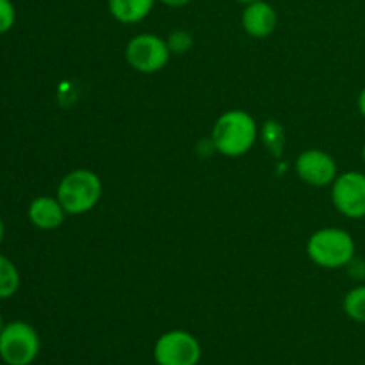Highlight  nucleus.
Instances as JSON below:
<instances>
[{
    "label": "nucleus",
    "mask_w": 365,
    "mask_h": 365,
    "mask_svg": "<svg viewBox=\"0 0 365 365\" xmlns=\"http://www.w3.org/2000/svg\"><path fill=\"white\" fill-rule=\"evenodd\" d=\"M155 0H107L110 16L125 25H134L152 13Z\"/></svg>",
    "instance_id": "11"
},
{
    "label": "nucleus",
    "mask_w": 365,
    "mask_h": 365,
    "mask_svg": "<svg viewBox=\"0 0 365 365\" xmlns=\"http://www.w3.org/2000/svg\"><path fill=\"white\" fill-rule=\"evenodd\" d=\"M241 24L246 34L255 39H264L273 34L274 29H277V11L266 0H255V2H250L245 6Z\"/></svg>",
    "instance_id": "9"
},
{
    "label": "nucleus",
    "mask_w": 365,
    "mask_h": 365,
    "mask_svg": "<svg viewBox=\"0 0 365 365\" xmlns=\"http://www.w3.org/2000/svg\"><path fill=\"white\" fill-rule=\"evenodd\" d=\"M331 203L348 220L365 217V173L344 171L331 184Z\"/></svg>",
    "instance_id": "7"
},
{
    "label": "nucleus",
    "mask_w": 365,
    "mask_h": 365,
    "mask_svg": "<svg viewBox=\"0 0 365 365\" xmlns=\"http://www.w3.org/2000/svg\"><path fill=\"white\" fill-rule=\"evenodd\" d=\"M153 359L157 365H198L202 360V346L189 331L170 330L157 339Z\"/></svg>",
    "instance_id": "6"
},
{
    "label": "nucleus",
    "mask_w": 365,
    "mask_h": 365,
    "mask_svg": "<svg viewBox=\"0 0 365 365\" xmlns=\"http://www.w3.org/2000/svg\"><path fill=\"white\" fill-rule=\"evenodd\" d=\"M235 2H239V4H250V2H255V0H235Z\"/></svg>",
    "instance_id": "20"
},
{
    "label": "nucleus",
    "mask_w": 365,
    "mask_h": 365,
    "mask_svg": "<svg viewBox=\"0 0 365 365\" xmlns=\"http://www.w3.org/2000/svg\"><path fill=\"white\" fill-rule=\"evenodd\" d=\"M259 127L255 118L241 109L227 110L212 127V145L221 155L241 157L255 146Z\"/></svg>",
    "instance_id": "1"
},
{
    "label": "nucleus",
    "mask_w": 365,
    "mask_h": 365,
    "mask_svg": "<svg viewBox=\"0 0 365 365\" xmlns=\"http://www.w3.org/2000/svg\"><path fill=\"white\" fill-rule=\"evenodd\" d=\"M102 180L86 168H77L63 177L57 187V200L70 216H81L98 205L102 198Z\"/></svg>",
    "instance_id": "3"
},
{
    "label": "nucleus",
    "mask_w": 365,
    "mask_h": 365,
    "mask_svg": "<svg viewBox=\"0 0 365 365\" xmlns=\"http://www.w3.org/2000/svg\"><path fill=\"white\" fill-rule=\"evenodd\" d=\"M41 342L34 328L24 321L6 324L0 334V359L7 365H31L38 356Z\"/></svg>",
    "instance_id": "4"
},
{
    "label": "nucleus",
    "mask_w": 365,
    "mask_h": 365,
    "mask_svg": "<svg viewBox=\"0 0 365 365\" xmlns=\"http://www.w3.org/2000/svg\"><path fill=\"white\" fill-rule=\"evenodd\" d=\"M346 267H348V273L353 280H356V282L365 280V260L356 259L355 257V259H353Z\"/></svg>",
    "instance_id": "16"
},
{
    "label": "nucleus",
    "mask_w": 365,
    "mask_h": 365,
    "mask_svg": "<svg viewBox=\"0 0 365 365\" xmlns=\"http://www.w3.org/2000/svg\"><path fill=\"white\" fill-rule=\"evenodd\" d=\"M294 170L298 177L312 187H327L339 177L334 157L319 148H310L299 153Z\"/></svg>",
    "instance_id": "8"
},
{
    "label": "nucleus",
    "mask_w": 365,
    "mask_h": 365,
    "mask_svg": "<svg viewBox=\"0 0 365 365\" xmlns=\"http://www.w3.org/2000/svg\"><path fill=\"white\" fill-rule=\"evenodd\" d=\"M20 287V273L7 257L0 255V299H7L16 294Z\"/></svg>",
    "instance_id": "13"
},
{
    "label": "nucleus",
    "mask_w": 365,
    "mask_h": 365,
    "mask_svg": "<svg viewBox=\"0 0 365 365\" xmlns=\"http://www.w3.org/2000/svg\"><path fill=\"white\" fill-rule=\"evenodd\" d=\"M2 328H4V324H2V317H0V334H2Z\"/></svg>",
    "instance_id": "22"
},
{
    "label": "nucleus",
    "mask_w": 365,
    "mask_h": 365,
    "mask_svg": "<svg viewBox=\"0 0 365 365\" xmlns=\"http://www.w3.org/2000/svg\"><path fill=\"white\" fill-rule=\"evenodd\" d=\"M171 50L168 41L157 34H138L127 43L125 59L139 73H157L170 63Z\"/></svg>",
    "instance_id": "5"
},
{
    "label": "nucleus",
    "mask_w": 365,
    "mask_h": 365,
    "mask_svg": "<svg viewBox=\"0 0 365 365\" xmlns=\"http://www.w3.org/2000/svg\"><path fill=\"white\" fill-rule=\"evenodd\" d=\"M362 159H364V164H365V143H364V148H362Z\"/></svg>",
    "instance_id": "21"
},
{
    "label": "nucleus",
    "mask_w": 365,
    "mask_h": 365,
    "mask_svg": "<svg viewBox=\"0 0 365 365\" xmlns=\"http://www.w3.org/2000/svg\"><path fill=\"white\" fill-rule=\"evenodd\" d=\"M2 239H4V221L0 220V245H2Z\"/></svg>",
    "instance_id": "19"
},
{
    "label": "nucleus",
    "mask_w": 365,
    "mask_h": 365,
    "mask_svg": "<svg viewBox=\"0 0 365 365\" xmlns=\"http://www.w3.org/2000/svg\"><path fill=\"white\" fill-rule=\"evenodd\" d=\"M166 41L171 53H185L192 46V36L187 31H173Z\"/></svg>",
    "instance_id": "14"
},
{
    "label": "nucleus",
    "mask_w": 365,
    "mask_h": 365,
    "mask_svg": "<svg viewBox=\"0 0 365 365\" xmlns=\"http://www.w3.org/2000/svg\"><path fill=\"white\" fill-rule=\"evenodd\" d=\"M342 309H344V314L349 319L365 324V284L356 285L351 291L346 292Z\"/></svg>",
    "instance_id": "12"
},
{
    "label": "nucleus",
    "mask_w": 365,
    "mask_h": 365,
    "mask_svg": "<svg viewBox=\"0 0 365 365\" xmlns=\"http://www.w3.org/2000/svg\"><path fill=\"white\" fill-rule=\"evenodd\" d=\"M27 214L31 223L39 230H56L64 223V217H66V210L61 205L57 196L56 198H52V196H38L29 205Z\"/></svg>",
    "instance_id": "10"
},
{
    "label": "nucleus",
    "mask_w": 365,
    "mask_h": 365,
    "mask_svg": "<svg viewBox=\"0 0 365 365\" xmlns=\"http://www.w3.org/2000/svg\"><path fill=\"white\" fill-rule=\"evenodd\" d=\"M359 110H360V114L365 118V88L360 91V95H359Z\"/></svg>",
    "instance_id": "18"
},
{
    "label": "nucleus",
    "mask_w": 365,
    "mask_h": 365,
    "mask_svg": "<svg viewBox=\"0 0 365 365\" xmlns=\"http://www.w3.org/2000/svg\"><path fill=\"white\" fill-rule=\"evenodd\" d=\"M16 9L11 0H0V34H6L14 27Z\"/></svg>",
    "instance_id": "15"
},
{
    "label": "nucleus",
    "mask_w": 365,
    "mask_h": 365,
    "mask_svg": "<svg viewBox=\"0 0 365 365\" xmlns=\"http://www.w3.org/2000/svg\"><path fill=\"white\" fill-rule=\"evenodd\" d=\"M356 245L353 235L344 228L327 227L314 232L307 242V255L324 269H341L355 259Z\"/></svg>",
    "instance_id": "2"
},
{
    "label": "nucleus",
    "mask_w": 365,
    "mask_h": 365,
    "mask_svg": "<svg viewBox=\"0 0 365 365\" xmlns=\"http://www.w3.org/2000/svg\"><path fill=\"white\" fill-rule=\"evenodd\" d=\"M160 4H164V6H170V7H184L187 6V4H191L192 0H159Z\"/></svg>",
    "instance_id": "17"
}]
</instances>
